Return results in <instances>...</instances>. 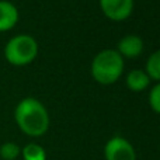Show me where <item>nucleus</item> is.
I'll list each match as a JSON object with an SVG mask.
<instances>
[{
	"label": "nucleus",
	"instance_id": "f257e3e1",
	"mask_svg": "<svg viewBox=\"0 0 160 160\" xmlns=\"http://www.w3.org/2000/svg\"><path fill=\"white\" fill-rule=\"evenodd\" d=\"M18 128L28 136H41L49 128L48 111L38 100L28 97L18 102L14 111Z\"/></svg>",
	"mask_w": 160,
	"mask_h": 160
},
{
	"label": "nucleus",
	"instance_id": "f03ea898",
	"mask_svg": "<svg viewBox=\"0 0 160 160\" xmlns=\"http://www.w3.org/2000/svg\"><path fill=\"white\" fill-rule=\"evenodd\" d=\"M124 70V59L117 51L104 49L97 53L91 63V76L101 84L117 82Z\"/></svg>",
	"mask_w": 160,
	"mask_h": 160
},
{
	"label": "nucleus",
	"instance_id": "7ed1b4c3",
	"mask_svg": "<svg viewBox=\"0 0 160 160\" xmlns=\"http://www.w3.org/2000/svg\"><path fill=\"white\" fill-rule=\"evenodd\" d=\"M38 53V44L30 35H16L6 44L4 56L8 63L14 66H24L35 59Z\"/></svg>",
	"mask_w": 160,
	"mask_h": 160
},
{
	"label": "nucleus",
	"instance_id": "20e7f679",
	"mask_svg": "<svg viewBox=\"0 0 160 160\" xmlns=\"http://www.w3.org/2000/svg\"><path fill=\"white\" fill-rule=\"evenodd\" d=\"M105 160H136L133 146L121 136L111 138L104 148Z\"/></svg>",
	"mask_w": 160,
	"mask_h": 160
},
{
	"label": "nucleus",
	"instance_id": "39448f33",
	"mask_svg": "<svg viewBox=\"0 0 160 160\" xmlns=\"http://www.w3.org/2000/svg\"><path fill=\"white\" fill-rule=\"evenodd\" d=\"M100 6L108 18L121 21L132 13L133 0H100Z\"/></svg>",
	"mask_w": 160,
	"mask_h": 160
},
{
	"label": "nucleus",
	"instance_id": "423d86ee",
	"mask_svg": "<svg viewBox=\"0 0 160 160\" xmlns=\"http://www.w3.org/2000/svg\"><path fill=\"white\" fill-rule=\"evenodd\" d=\"M18 21V10L13 3L0 0V31L11 30Z\"/></svg>",
	"mask_w": 160,
	"mask_h": 160
},
{
	"label": "nucleus",
	"instance_id": "0eeeda50",
	"mask_svg": "<svg viewBox=\"0 0 160 160\" xmlns=\"http://www.w3.org/2000/svg\"><path fill=\"white\" fill-rule=\"evenodd\" d=\"M143 49V41L138 35H127L118 42V51L119 55H124L127 58H135Z\"/></svg>",
	"mask_w": 160,
	"mask_h": 160
},
{
	"label": "nucleus",
	"instance_id": "6e6552de",
	"mask_svg": "<svg viewBox=\"0 0 160 160\" xmlns=\"http://www.w3.org/2000/svg\"><path fill=\"white\" fill-rule=\"evenodd\" d=\"M150 83V78L146 75V72L143 70H132L129 72V75L127 76V84L131 90L133 91H142L149 86Z\"/></svg>",
	"mask_w": 160,
	"mask_h": 160
},
{
	"label": "nucleus",
	"instance_id": "1a4fd4ad",
	"mask_svg": "<svg viewBox=\"0 0 160 160\" xmlns=\"http://www.w3.org/2000/svg\"><path fill=\"white\" fill-rule=\"evenodd\" d=\"M21 155L24 160H47V153L44 148L37 143H28L22 148Z\"/></svg>",
	"mask_w": 160,
	"mask_h": 160
},
{
	"label": "nucleus",
	"instance_id": "9d476101",
	"mask_svg": "<svg viewBox=\"0 0 160 160\" xmlns=\"http://www.w3.org/2000/svg\"><path fill=\"white\" fill-rule=\"evenodd\" d=\"M146 75L155 80H160V49L152 53L148 59Z\"/></svg>",
	"mask_w": 160,
	"mask_h": 160
},
{
	"label": "nucleus",
	"instance_id": "9b49d317",
	"mask_svg": "<svg viewBox=\"0 0 160 160\" xmlns=\"http://www.w3.org/2000/svg\"><path fill=\"white\" fill-rule=\"evenodd\" d=\"M21 153V149L14 142H6L0 146V158L3 160H16Z\"/></svg>",
	"mask_w": 160,
	"mask_h": 160
},
{
	"label": "nucleus",
	"instance_id": "f8f14e48",
	"mask_svg": "<svg viewBox=\"0 0 160 160\" xmlns=\"http://www.w3.org/2000/svg\"><path fill=\"white\" fill-rule=\"evenodd\" d=\"M149 104L152 107V110H155L158 114H160V83L156 84L152 88L149 94Z\"/></svg>",
	"mask_w": 160,
	"mask_h": 160
}]
</instances>
